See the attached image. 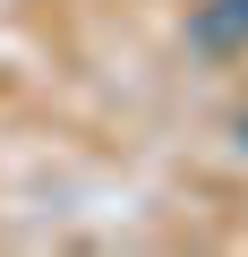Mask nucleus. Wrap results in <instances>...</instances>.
Instances as JSON below:
<instances>
[{
	"label": "nucleus",
	"instance_id": "nucleus-1",
	"mask_svg": "<svg viewBox=\"0 0 248 257\" xmlns=\"http://www.w3.org/2000/svg\"><path fill=\"white\" fill-rule=\"evenodd\" d=\"M188 35H197V43H214V52H239V43H248V0H205Z\"/></svg>",
	"mask_w": 248,
	"mask_h": 257
},
{
	"label": "nucleus",
	"instance_id": "nucleus-2",
	"mask_svg": "<svg viewBox=\"0 0 248 257\" xmlns=\"http://www.w3.org/2000/svg\"><path fill=\"white\" fill-rule=\"evenodd\" d=\"M239 138H248V120H239Z\"/></svg>",
	"mask_w": 248,
	"mask_h": 257
}]
</instances>
